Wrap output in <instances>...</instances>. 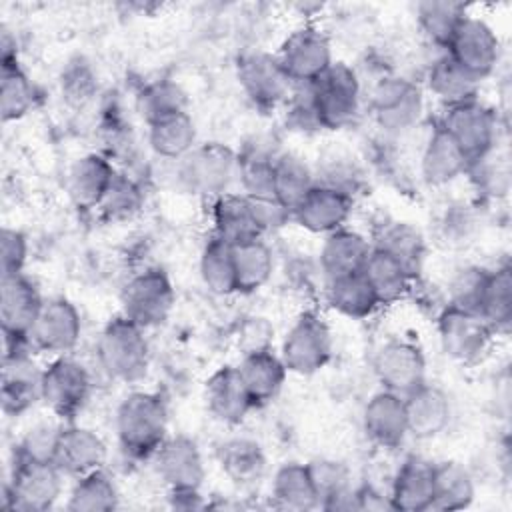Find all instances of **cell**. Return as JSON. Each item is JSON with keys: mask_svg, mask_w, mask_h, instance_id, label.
<instances>
[{"mask_svg": "<svg viewBox=\"0 0 512 512\" xmlns=\"http://www.w3.org/2000/svg\"><path fill=\"white\" fill-rule=\"evenodd\" d=\"M488 278H490V270L484 266L466 264V266L458 268L448 282L446 304L478 314Z\"/></svg>", "mask_w": 512, "mask_h": 512, "instance_id": "50", "label": "cell"}, {"mask_svg": "<svg viewBox=\"0 0 512 512\" xmlns=\"http://www.w3.org/2000/svg\"><path fill=\"white\" fill-rule=\"evenodd\" d=\"M466 18V6L448 0H428L416 6V20L428 42L446 50L460 22Z\"/></svg>", "mask_w": 512, "mask_h": 512, "instance_id": "43", "label": "cell"}, {"mask_svg": "<svg viewBox=\"0 0 512 512\" xmlns=\"http://www.w3.org/2000/svg\"><path fill=\"white\" fill-rule=\"evenodd\" d=\"M64 476L54 462L16 456L12 476L4 486V506L20 512L50 510L62 494Z\"/></svg>", "mask_w": 512, "mask_h": 512, "instance_id": "6", "label": "cell"}, {"mask_svg": "<svg viewBox=\"0 0 512 512\" xmlns=\"http://www.w3.org/2000/svg\"><path fill=\"white\" fill-rule=\"evenodd\" d=\"M114 174H116V168L108 156L96 154V152L80 156L70 166L68 180H66L72 202L78 208L96 210Z\"/></svg>", "mask_w": 512, "mask_h": 512, "instance_id": "28", "label": "cell"}, {"mask_svg": "<svg viewBox=\"0 0 512 512\" xmlns=\"http://www.w3.org/2000/svg\"><path fill=\"white\" fill-rule=\"evenodd\" d=\"M116 436L122 452L142 460L154 456L168 438V408L158 392L134 390L116 410Z\"/></svg>", "mask_w": 512, "mask_h": 512, "instance_id": "1", "label": "cell"}, {"mask_svg": "<svg viewBox=\"0 0 512 512\" xmlns=\"http://www.w3.org/2000/svg\"><path fill=\"white\" fill-rule=\"evenodd\" d=\"M200 278L204 286L216 296H228L236 290V270L232 244L212 236L200 254Z\"/></svg>", "mask_w": 512, "mask_h": 512, "instance_id": "44", "label": "cell"}, {"mask_svg": "<svg viewBox=\"0 0 512 512\" xmlns=\"http://www.w3.org/2000/svg\"><path fill=\"white\" fill-rule=\"evenodd\" d=\"M236 368L252 398L254 408L274 400L282 390L288 374L280 354H274L272 348L244 354Z\"/></svg>", "mask_w": 512, "mask_h": 512, "instance_id": "29", "label": "cell"}, {"mask_svg": "<svg viewBox=\"0 0 512 512\" xmlns=\"http://www.w3.org/2000/svg\"><path fill=\"white\" fill-rule=\"evenodd\" d=\"M144 332L122 314L106 322L96 342V358L108 378L130 384L146 374L150 348Z\"/></svg>", "mask_w": 512, "mask_h": 512, "instance_id": "2", "label": "cell"}, {"mask_svg": "<svg viewBox=\"0 0 512 512\" xmlns=\"http://www.w3.org/2000/svg\"><path fill=\"white\" fill-rule=\"evenodd\" d=\"M218 464L230 482L242 488L256 484L266 470L264 452L260 444L250 438H230L222 442L218 448Z\"/></svg>", "mask_w": 512, "mask_h": 512, "instance_id": "38", "label": "cell"}, {"mask_svg": "<svg viewBox=\"0 0 512 512\" xmlns=\"http://www.w3.org/2000/svg\"><path fill=\"white\" fill-rule=\"evenodd\" d=\"M198 130L188 110L162 116L148 124V144L160 158L182 160L196 146Z\"/></svg>", "mask_w": 512, "mask_h": 512, "instance_id": "33", "label": "cell"}, {"mask_svg": "<svg viewBox=\"0 0 512 512\" xmlns=\"http://www.w3.org/2000/svg\"><path fill=\"white\" fill-rule=\"evenodd\" d=\"M316 184L334 188L354 200V194L360 188V170L350 158L336 154L326 158L322 168H318Z\"/></svg>", "mask_w": 512, "mask_h": 512, "instance_id": "54", "label": "cell"}, {"mask_svg": "<svg viewBox=\"0 0 512 512\" xmlns=\"http://www.w3.org/2000/svg\"><path fill=\"white\" fill-rule=\"evenodd\" d=\"M432 484H434V462L422 456H408L390 488V500L394 510L400 512H424L432 508Z\"/></svg>", "mask_w": 512, "mask_h": 512, "instance_id": "27", "label": "cell"}, {"mask_svg": "<svg viewBox=\"0 0 512 512\" xmlns=\"http://www.w3.org/2000/svg\"><path fill=\"white\" fill-rule=\"evenodd\" d=\"M464 176H470L476 190L490 198H502L508 192L510 184V168L508 158L500 156L498 146H494L484 156L468 162V170Z\"/></svg>", "mask_w": 512, "mask_h": 512, "instance_id": "49", "label": "cell"}, {"mask_svg": "<svg viewBox=\"0 0 512 512\" xmlns=\"http://www.w3.org/2000/svg\"><path fill=\"white\" fill-rule=\"evenodd\" d=\"M36 86L20 64H2L0 112L4 122L20 120L36 106Z\"/></svg>", "mask_w": 512, "mask_h": 512, "instance_id": "46", "label": "cell"}, {"mask_svg": "<svg viewBox=\"0 0 512 512\" xmlns=\"http://www.w3.org/2000/svg\"><path fill=\"white\" fill-rule=\"evenodd\" d=\"M310 90L322 130L346 128L360 112V76L346 62H332L326 72L310 82Z\"/></svg>", "mask_w": 512, "mask_h": 512, "instance_id": "3", "label": "cell"}, {"mask_svg": "<svg viewBox=\"0 0 512 512\" xmlns=\"http://www.w3.org/2000/svg\"><path fill=\"white\" fill-rule=\"evenodd\" d=\"M436 330L444 354L460 364L482 360L496 336L480 314L450 304L436 314Z\"/></svg>", "mask_w": 512, "mask_h": 512, "instance_id": "9", "label": "cell"}, {"mask_svg": "<svg viewBox=\"0 0 512 512\" xmlns=\"http://www.w3.org/2000/svg\"><path fill=\"white\" fill-rule=\"evenodd\" d=\"M156 474L168 490H200L206 466L198 444L184 436H168L154 452Z\"/></svg>", "mask_w": 512, "mask_h": 512, "instance_id": "19", "label": "cell"}, {"mask_svg": "<svg viewBox=\"0 0 512 512\" xmlns=\"http://www.w3.org/2000/svg\"><path fill=\"white\" fill-rule=\"evenodd\" d=\"M122 316L148 330L166 322L174 306V288L160 268H146L134 274L120 294Z\"/></svg>", "mask_w": 512, "mask_h": 512, "instance_id": "8", "label": "cell"}, {"mask_svg": "<svg viewBox=\"0 0 512 512\" xmlns=\"http://www.w3.org/2000/svg\"><path fill=\"white\" fill-rule=\"evenodd\" d=\"M28 258V240L16 228H4L0 234V270L2 276L22 274Z\"/></svg>", "mask_w": 512, "mask_h": 512, "instance_id": "56", "label": "cell"}, {"mask_svg": "<svg viewBox=\"0 0 512 512\" xmlns=\"http://www.w3.org/2000/svg\"><path fill=\"white\" fill-rule=\"evenodd\" d=\"M274 152L256 144L246 146L238 152V168H236V182L242 188V194L252 198L274 196Z\"/></svg>", "mask_w": 512, "mask_h": 512, "instance_id": "41", "label": "cell"}, {"mask_svg": "<svg viewBox=\"0 0 512 512\" xmlns=\"http://www.w3.org/2000/svg\"><path fill=\"white\" fill-rule=\"evenodd\" d=\"M90 390L88 370L68 354L54 356L42 370V402L62 420H72L84 408Z\"/></svg>", "mask_w": 512, "mask_h": 512, "instance_id": "10", "label": "cell"}, {"mask_svg": "<svg viewBox=\"0 0 512 512\" xmlns=\"http://www.w3.org/2000/svg\"><path fill=\"white\" fill-rule=\"evenodd\" d=\"M476 224L478 218L470 206H448V210L440 218V238L450 246H462L474 236Z\"/></svg>", "mask_w": 512, "mask_h": 512, "instance_id": "55", "label": "cell"}, {"mask_svg": "<svg viewBox=\"0 0 512 512\" xmlns=\"http://www.w3.org/2000/svg\"><path fill=\"white\" fill-rule=\"evenodd\" d=\"M44 306V298L24 274L2 276L0 280V322L4 346L28 344V336ZM30 346V344H28Z\"/></svg>", "mask_w": 512, "mask_h": 512, "instance_id": "15", "label": "cell"}, {"mask_svg": "<svg viewBox=\"0 0 512 512\" xmlns=\"http://www.w3.org/2000/svg\"><path fill=\"white\" fill-rule=\"evenodd\" d=\"M438 124L456 140L470 162L498 146V116L480 98L444 108Z\"/></svg>", "mask_w": 512, "mask_h": 512, "instance_id": "11", "label": "cell"}, {"mask_svg": "<svg viewBox=\"0 0 512 512\" xmlns=\"http://www.w3.org/2000/svg\"><path fill=\"white\" fill-rule=\"evenodd\" d=\"M144 202V194L136 180H132L128 174L118 172L114 174L108 190L104 192L102 200L98 202L96 210L100 212L102 218L110 222H122L132 218L134 214L140 212Z\"/></svg>", "mask_w": 512, "mask_h": 512, "instance_id": "48", "label": "cell"}, {"mask_svg": "<svg viewBox=\"0 0 512 512\" xmlns=\"http://www.w3.org/2000/svg\"><path fill=\"white\" fill-rule=\"evenodd\" d=\"M82 334V318L68 298H48L28 336V344L36 352L50 356H66L76 348Z\"/></svg>", "mask_w": 512, "mask_h": 512, "instance_id": "16", "label": "cell"}, {"mask_svg": "<svg viewBox=\"0 0 512 512\" xmlns=\"http://www.w3.org/2000/svg\"><path fill=\"white\" fill-rule=\"evenodd\" d=\"M204 402L210 416L222 424L236 426L254 410L252 398L236 366H220L204 384Z\"/></svg>", "mask_w": 512, "mask_h": 512, "instance_id": "23", "label": "cell"}, {"mask_svg": "<svg viewBox=\"0 0 512 512\" xmlns=\"http://www.w3.org/2000/svg\"><path fill=\"white\" fill-rule=\"evenodd\" d=\"M168 498L170 504L178 510H194L206 506L200 490H168Z\"/></svg>", "mask_w": 512, "mask_h": 512, "instance_id": "59", "label": "cell"}, {"mask_svg": "<svg viewBox=\"0 0 512 512\" xmlns=\"http://www.w3.org/2000/svg\"><path fill=\"white\" fill-rule=\"evenodd\" d=\"M468 158L456 140L436 122L422 146L420 176L428 186H448L468 170Z\"/></svg>", "mask_w": 512, "mask_h": 512, "instance_id": "24", "label": "cell"}, {"mask_svg": "<svg viewBox=\"0 0 512 512\" xmlns=\"http://www.w3.org/2000/svg\"><path fill=\"white\" fill-rule=\"evenodd\" d=\"M60 430H62V426L54 424V422H38V424H34L24 434L20 444L16 446V456L18 458H26V460L54 462Z\"/></svg>", "mask_w": 512, "mask_h": 512, "instance_id": "53", "label": "cell"}, {"mask_svg": "<svg viewBox=\"0 0 512 512\" xmlns=\"http://www.w3.org/2000/svg\"><path fill=\"white\" fill-rule=\"evenodd\" d=\"M276 56L292 84L314 82L334 62L328 36L314 24L294 28L282 40Z\"/></svg>", "mask_w": 512, "mask_h": 512, "instance_id": "12", "label": "cell"}, {"mask_svg": "<svg viewBox=\"0 0 512 512\" xmlns=\"http://www.w3.org/2000/svg\"><path fill=\"white\" fill-rule=\"evenodd\" d=\"M118 488L104 468L76 478L66 508L72 512H108L118 506Z\"/></svg>", "mask_w": 512, "mask_h": 512, "instance_id": "42", "label": "cell"}, {"mask_svg": "<svg viewBox=\"0 0 512 512\" xmlns=\"http://www.w3.org/2000/svg\"><path fill=\"white\" fill-rule=\"evenodd\" d=\"M236 168L238 152L220 142H206L178 160V180L188 192L214 200L236 182Z\"/></svg>", "mask_w": 512, "mask_h": 512, "instance_id": "4", "label": "cell"}, {"mask_svg": "<svg viewBox=\"0 0 512 512\" xmlns=\"http://www.w3.org/2000/svg\"><path fill=\"white\" fill-rule=\"evenodd\" d=\"M362 274L372 286L380 306H390L406 298L412 292V284L416 280L402 262L376 246H372Z\"/></svg>", "mask_w": 512, "mask_h": 512, "instance_id": "32", "label": "cell"}, {"mask_svg": "<svg viewBox=\"0 0 512 512\" xmlns=\"http://www.w3.org/2000/svg\"><path fill=\"white\" fill-rule=\"evenodd\" d=\"M232 256L238 292H256L272 278L274 252L262 236L232 244Z\"/></svg>", "mask_w": 512, "mask_h": 512, "instance_id": "39", "label": "cell"}, {"mask_svg": "<svg viewBox=\"0 0 512 512\" xmlns=\"http://www.w3.org/2000/svg\"><path fill=\"white\" fill-rule=\"evenodd\" d=\"M374 374L382 390L408 396L426 382V358L408 340H388L374 356Z\"/></svg>", "mask_w": 512, "mask_h": 512, "instance_id": "18", "label": "cell"}, {"mask_svg": "<svg viewBox=\"0 0 512 512\" xmlns=\"http://www.w3.org/2000/svg\"><path fill=\"white\" fill-rule=\"evenodd\" d=\"M98 90V80L92 66L84 58L70 60L60 74V92L70 106L88 104Z\"/></svg>", "mask_w": 512, "mask_h": 512, "instance_id": "51", "label": "cell"}, {"mask_svg": "<svg viewBox=\"0 0 512 512\" xmlns=\"http://www.w3.org/2000/svg\"><path fill=\"white\" fill-rule=\"evenodd\" d=\"M372 246L388 252L398 262H402L414 278H418V274L422 272V264L426 256V240L416 226L408 222L390 220L378 228V232L374 234Z\"/></svg>", "mask_w": 512, "mask_h": 512, "instance_id": "36", "label": "cell"}, {"mask_svg": "<svg viewBox=\"0 0 512 512\" xmlns=\"http://www.w3.org/2000/svg\"><path fill=\"white\" fill-rule=\"evenodd\" d=\"M250 198V206L254 212V218L258 222V228L262 232V236L266 232H274L280 230L282 226H286L292 220V212L278 202L274 196H264V198Z\"/></svg>", "mask_w": 512, "mask_h": 512, "instance_id": "57", "label": "cell"}, {"mask_svg": "<svg viewBox=\"0 0 512 512\" xmlns=\"http://www.w3.org/2000/svg\"><path fill=\"white\" fill-rule=\"evenodd\" d=\"M478 314L494 330L504 334L512 322V272L510 266H498L490 270V278L480 302Z\"/></svg>", "mask_w": 512, "mask_h": 512, "instance_id": "45", "label": "cell"}, {"mask_svg": "<svg viewBox=\"0 0 512 512\" xmlns=\"http://www.w3.org/2000/svg\"><path fill=\"white\" fill-rule=\"evenodd\" d=\"M272 502L282 510H312L320 506L308 464L286 462L272 478Z\"/></svg>", "mask_w": 512, "mask_h": 512, "instance_id": "34", "label": "cell"}, {"mask_svg": "<svg viewBox=\"0 0 512 512\" xmlns=\"http://www.w3.org/2000/svg\"><path fill=\"white\" fill-rule=\"evenodd\" d=\"M286 122L298 132H318L322 130L310 84H294L286 102Z\"/></svg>", "mask_w": 512, "mask_h": 512, "instance_id": "52", "label": "cell"}, {"mask_svg": "<svg viewBox=\"0 0 512 512\" xmlns=\"http://www.w3.org/2000/svg\"><path fill=\"white\" fill-rule=\"evenodd\" d=\"M354 200L334 188L316 184L292 210V220L310 234H330L344 228Z\"/></svg>", "mask_w": 512, "mask_h": 512, "instance_id": "20", "label": "cell"}, {"mask_svg": "<svg viewBox=\"0 0 512 512\" xmlns=\"http://www.w3.org/2000/svg\"><path fill=\"white\" fill-rule=\"evenodd\" d=\"M210 220L214 228L212 236L228 244H240L244 240L262 236L250 206V198L242 192H226L214 198L210 208Z\"/></svg>", "mask_w": 512, "mask_h": 512, "instance_id": "31", "label": "cell"}, {"mask_svg": "<svg viewBox=\"0 0 512 512\" xmlns=\"http://www.w3.org/2000/svg\"><path fill=\"white\" fill-rule=\"evenodd\" d=\"M408 436L418 440H430L442 434L452 418V402L448 394L436 386L424 382L414 392L404 396Z\"/></svg>", "mask_w": 512, "mask_h": 512, "instance_id": "25", "label": "cell"}, {"mask_svg": "<svg viewBox=\"0 0 512 512\" xmlns=\"http://www.w3.org/2000/svg\"><path fill=\"white\" fill-rule=\"evenodd\" d=\"M370 252L372 240L362 232L344 226L326 234L318 254V266L326 280L362 272Z\"/></svg>", "mask_w": 512, "mask_h": 512, "instance_id": "26", "label": "cell"}, {"mask_svg": "<svg viewBox=\"0 0 512 512\" xmlns=\"http://www.w3.org/2000/svg\"><path fill=\"white\" fill-rule=\"evenodd\" d=\"M370 110L386 134H402L420 122L424 114V92L404 76L386 74L370 92Z\"/></svg>", "mask_w": 512, "mask_h": 512, "instance_id": "7", "label": "cell"}, {"mask_svg": "<svg viewBox=\"0 0 512 512\" xmlns=\"http://www.w3.org/2000/svg\"><path fill=\"white\" fill-rule=\"evenodd\" d=\"M362 428L372 444L396 450L408 436L404 396L380 390L370 396L362 412Z\"/></svg>", "mask_w": 512, "mask_h": 512, "instance_id": "21", "label": "cell"}, {"mask_svg": "<svg viewBox=\"0 0 512 512\" xmlns=\"http://www.w3.org/2000/svg\"><path fill=\"white\" fill-rule=\"evenodd\" d=\"M108 456L106 442L98 432L86 426L64 424L58 436L54 464L72 478L104 468Z\"/></svg>", "mask_w": 512, "mask_h": 512, "instance_id": "22", "label": "cell"}, {"mask_svg": "<svg viewBox=\"0 0 512 512\" xmlns=\"http://www.w3.org/2000/svg\"><path fill=\"white\" fill-rule=\"evenodd\" d=\"M474 496L476 486L468 468L454 460L434 464L430 510H464L474 502Z\"/></svg>", "mask_w": 512, "mask_h": 512, "instance_id": "37", "label": "cell"}, {"mask_svg": "<svg viewBox=\"0 0 512 512\" xmlns=\"http://www.w3.org/2000/svg\"><path fill=\"white\" fill-rule=\"evenodd\" d=\"M236 76L246 98L262 110H274L284 104L294 86L278 56L264 50H252L240 56Z\"/></svg>", "mask_w": 512, "mask_h": 512, "instance_id": "13", "label": "cell"}, {"mask_svg": "<svg viewBox=\"0 0 512 512\" xmlns=\"http://www.w3.org/2000/svg\"><path fill=\"white\" fill-rule=\"evenodd\" d=\"M446 52L482 82L494 72L500 60V40L486 20L466 14Z\"/></svg>", "mask_w": 512, "mask_h": 512, "instance_id": "17", "label": "cell"}, {"mask_svg": "<svg viewBox=\"0 0 512 512\" xmlns=\"http://www.w3.org/2000/svg\"><path fill=\"white\" fill-rule=\"evenodd\" d=\"M316 186V174L310 164L294 154L282 152L274 164V198L282 202L290 212L302 202V198Z\"/></svg>", "mask_w": 512, "mask_h": 512, "instance_id": "40", "label": "cell"}, {"mask_svg": "<svg viewBox=\"0 0 512 512\" xmlns=\"http://www.w3.org/2000/svg\"><path fill=\"white\" fill-rule=\"evenodd\" d=\"M358 494V510H394L390 494H382L372 486L356 488Z\"/></svg>", "mask_w": 512, "mask_h": 512, "instance_id": "58", "label": "cell"}, {"mask_svg": "<svg viewBox=\"0 0 512 512\" xmlns=\"http://www.w3.org/2000/svg\"><path fill=\"white\" fill-rule=\"evenodd\" d=\"M186 104H188L186 92L182 90L180 84L172 80H154L146 84L136 96L138 112L146 120V124L162 116L182 112L186 110Z\"/></svg>", "mask_w": 512, "mask_h": 512, "instance_id": "47", "label": "cell"}, {"mask_svg": "<svg viewBox=\"0 0 512 512\" xmlns=\"http://www.w3.org/2000/svg\"><path fill=\"white\" fill-rule=\"evenodd\" d=\"M42 370L28 344L4 346L0 400L6 416H20L42 400Z\"/></svg>", "mask_w": 512, "mask_h": 512, "instance_id": "14", "label": "cell"}, {"mask_svg": "<svg viewBox=\"0 0 512 512\" xmlns=\"http://www.w3.org/2000/svg\"><path fill=\"white\" fill-rule=\"evenodd\" d=\"M326 300L332 310L352 320L368 318L380 308L378 298L362 272L326 280Z\"/></svg>", "mask_w": 512, "mask_h": 512, "instance_id": "35", "label": "cell"}, {"mask_svg": "<svg viewBox=\"0 0 512 512\" xmlns=\"http://www.w3.org/2000/svg\"><path fill=\"white\" fill-rule=\"evenodd\" d=\"M426 86L444 108H450L476 100L480 80L464 70L446 50H442V54L436 56L426 70Z\"/></svg>", "mask_w": 512, "mask_h": 512, "instance_id": "30", "label": "cell"}, {"mask_svg": "<svg viewBox=\"0 0 512 512\" xmlns=\"http://www.w3.org/2000/svg\"><path fill=\"white\" fill-rule=\"evenodd\" d=\"M280 358L286 370L298 376H312L322 370L332 358V332L326 320L314 310L298 314L284 334Z\"/></svg>", "mask_w": 512, "mask_h": 512, "instance_id": "5", "label": "cell"}]
</instances>
